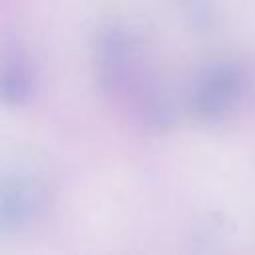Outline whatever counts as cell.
I'll return each instance as SVG.
<instances>
[{
	"instance_id": "1",
	"label": "cell",
	"mask_w": 255,
	"mask_h": 255,
	"mask_svg": "<svg viewBox=\"0 0 255 255\" xmlns=\"http://www.w3.org/2000/svg\"><path fill=\"white\" fill-rule=\"evenodd\" d=\"M243 72L235 64H215L201 78L195 94L193 108L205 118L221 116L241 94Z\"/></svg>"
},
{
	"instance_id": "2",
	"label": "cell",
	"mask_w": 255,
	"mask_h": 255,
	"mask_svg": "<svg viewBox=\"0 0 255 255\" xmlns=\"http://www.w3.org/2000/svg\"><path fill=\"white\" fill-rule=\"evenodd\" d=\"M40 209V191L34 187L16 185L14 189L4 191L2 199V219L4 223H16L34 217V211Z\"/></svg>"
},
{
	"instance_id": "3",
	"label": "cell",
	"mask_w": 255,
	"mask_h": 255,
	"mask_svg": "<svg viewBox=\"0 0 255 255\" xmlns=\"http://www.w3.org/2000/svg\"><path fill=\"white\" fill-rule=\"evenodd\" d=\"M2 90H4V96L12 102H20L28 96L30 92V76H28V70L14 62L12 66H8L4 70V82H2Z\"/></svg>"
}]
</instances>
